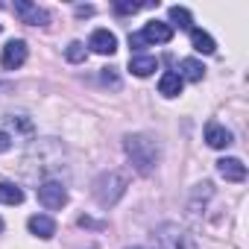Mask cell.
<instances>
[{
    "mask_svg": "<svg viewBox=\"0 0 249 249\" xmlns=\"http://www.w3.org/2000/svg\"><path fill=\"white\" fill-rule=\"evenodd\" d=\"M129 71L135 76H150V73L159 71V59L156 56H132L129 59Z\"/></svg>",
    "mask_w": 249,
    "mask_h": 249,
    "instance_id": "4fadbf2b",
    "label": "cell"
},
{
    "mask_svg": "<svg viewBox=\"0 0 249 249\" xmlns=\"http://www.w3.org/2000/svg\"><path fill=\"white\" fill-rule=\"evenodd\" d=\"M191 44H194V50H196V53H205V56H211V53L217 50L214 38H211L205 30H191Z\"/></svg>",
    "mask_w": 249,
    "mask_h": 249,
    "instance_id": "9a60e30c",
    "label": "cell"
},
{
    "mask_svg": "<svg viewBox=\"0 0 249 249\" xmlns=\"http://www.w3.org/2000/svg\"><path fill=\"white\" fill-rule=\"evenodd\" d=\"M123 150H126L132 167H135L141 176H150V173L159 167V144H156L150 135H141V132L126 135V138H123Z\"/></svg>",
    "mask_w": 249,
    "mask_h": 249,
    "instance_id": "6da1fadb",
    "label": "cell"
},
{
    "mask_svg": "<svg viewBox=\"0 0 249 249\" xmlns=\"http://www.w3.org/2000/svg\"><path fill=\"white\" fill-rule=\"evenodd\" d=\"M179 76H182V82H185V79H188V82H202L205 68H202V62H196V59H182V62H179Z\"/></svg>",
    "mask_w": 249,
    "mask_h": 249,
    "instance_id": "5bb4252c",
    "label": "cell"
},
{
    "mask_svg": "<svg viewBox=\"0 0 249 249\" xmlns=\"http://www.w3.org/2000/svg\"><path fill=\"white\" fill-rule=\"evenodd\" d=\"M170 21H173V24H179L182 30H194V27H191V21H194V18H191V12H188L185 6H170Z\"/></svg>",
    "mask_w": 249,
    "mask_h": 249,
    "instance_id": "e0dca14e",
    "label": "cell"
},
{
    "mask_svg": "<svg viewBox=\"0 0 249 249\" xmlns=\"http://www.w3.org/2000/svg\"><path fill=\"white\" fill-rule=\"evenodd\" d=\"M129 249H144V246H129Z\"/></svg>",
    "mask_w": 249,
    "mask_h": 249,
    "instance_id": "cb8c5ba5",
    "label": "cell"
},
{
    "mask_svg": "<svg viewBox=\"0 0 249 249\" xmlns=\"http://www.w3.org/2000/svg\"><path fill=\"white\" fill-rule=\"evenodd\" d=\"M205 141H208V147H214V150H226V147L231 144V132H229L226 126H220L217 120H208V123H205Z\"/></svg>",
    "mask_w": 249,
    "mask_h": 249,
    "instance_id": "9c48e42d",
    "label": "cell"
},
{
    "mask_svg": "<svg viewBox=\"0 0 249 249\" xmlns=\"http://www.w3.org/2000/svg\"><path fill=\"white\" fill-rule=\"evenodd\" d=\"M147 6H153V3H114V12H120V15H135V12H141Z\"/></svg>",
    "mask_w": 249,
    "mask_h": 249,
    "instance_id": "d6986e66",
    "label": "cell"
},
{
    "mask_svg": "<svg viewBox=\"0 0 249 249\" xmlns=\"http://www.w3.org/2000/svg\"><path fill=\"white\" fill-rule=\"evenodd\" d=\"M103 82H106V85H111V88H120V79H117L114 68H103Z\"/></svg>",
    "mask_w": 249,
    "mask_h": 249,
    "instance_id": "ffe728a7",
    "label": "cell"
},
{
    "mask_svg": "<svg viewBox=\"0 0 249 249\" xmlns=\"http://www.w3.org/2000/svg\"><path fill=\"white\" fill-rule=\"evenodd\" d=\"M27 226H30V231H33L36 237H41V240H50V237L56 234V220L47 217V214H33V217L27 220Z\"/></svg>",
    "mask_w": 249,
    "mask_h": 249,
    "instance_id": "8fae6325",
    "label": "cell"
},
{
    "mask_svg": "<svg viewBox=\"0 0 249 249\" xmlns=\"http://www.w3.org/2000/svg\"><path fill=\"white\" fill-rule=\"evenodd\" d=\"M129 47H132V50H141V47H144V38H141V33H132V36H129Z\"/></svg>",
    "mask_w": 249,
    "mask_h": 249,
    "instance_id": "7402d4cb",
    "label": "cell"
},
{
    "mask_svg": "<svg viewBox=\"0 0 249 249\" xmlns=\"http://www.w3.org/2000/svg\"><path fill=\"white\" fill-rule=\"evenodd\" d=\"M0 202L3 205H21L24 202V191L12 182H0Z\"/></svg>",
    "mask_w": 249,
    "mask_h": 249,
    "instance_id": "2e32d148",
    "label": "cell"
},
{
    "mask_svg": "<svg viewBox=\"0 0 249 249\" xmlns=\"http://www.w3.org/2000/svg\"><path fill=\"white\" fill-rule=\"evenodd\" d=\"M0 231H3V220H0Z\"/></svg>",
    "mask_w": 249,
    "mask_h": 249,
    "instance_id": "d4e9b609",
    "label": "cell"
},
{
    "mask_svg": "<svg viewBox=\"0 0 249 249\" xmlns=\"http://www.w3.org/2000/svg\"><path fill=\"white\" fill-rule=\"evenodd\" d=\"M88 47H91L94 53H100V56H111V53L117 50V38H114V33H108V30H94L91 38H88Z\"/></svg>",
    "mask_w": 249,
    "mask_h": 249,
    "instance_id": "ba28073f",
    "label": "cell"
},
{
    "mask_svg": "<svg viewBox=\"0 0 249 249\" xmlns=\"http://www.w3.org/2000/svg\"><path fill=\"white\" fill-rule=\"evenodd\" d=\"M9 150H12V135L0 132V153H9Z\"/></svg>",
    "mask_w": 249,
    "mask_h": 249,
    "instance_id": "44dd1931",
    "label": "cell"
},
{
    "mask_svg": "<svg viewBox=\"0 0 249 249\" xmlns=\"http://www.w3.org/2000/svg\"><path fill=\"white\" fill-rule=\"evenodd\" d=\"M159 94H161V97H179V94H182V76H179L176 71L161 73V79H159Z\"/></svg>",
    "mask_w": 249,
    "mask_h": 249,
    "instance_id": "7c38bea8",
    "label": "cell"
},
{
    "mask_svg": "<svg viewBox=\"0 0 249 249\" xmlns=\"http://www.w3.org/2000/svg\"><path fill=\"white\" fill-rule=\"evenodd\" d=\"M0 30H3V24H0Z\"/></svg>",
    "mask_w": 249,
    "mask_h": 249,
    "instance_id": "484cf974",
    "label": "cell"
},
{
    "mask_svg": "<svg viewBox=\"0 0 249 249\" xmlns=\"http://www.w3.org/2000/svg\"><path fill=\"white\" fill-rule=\"evenodd\" d=\"M217 173L226 182H243L246 179V164L240 159H220L217 161Z\"/></svg>",
    "mask_w": 249,
    "mask_h": 249,
    "instance_id": "30bf717a",
    "label": "cell"
},
{
    "mask_svg": "<svg viewBox=\"0 0 249 249\" xmlns=\"http://www.w3.org/2000/svg\"><path fill=\"white\" fill-rule=\"evenodd\" d=\"M15 15L21 18V24H30V27H44L50 21V15L44 9H38L36 3H27V0H15Z\"/></svg>",
    "mask_w": 249,
    "mask_h": 249,
    "instance_id": "8992f818",
    "label": "cell"
},
{
    "mask_svg": "<svg viewBox=\"0 0 249 249\" xmlns=\"http://www.w3.org/2000/svg\"><path fill=\"white\" fill-rule=\"evenodd\" d=\"M91 12H94L91 6H76V15H91Z\"/></svg>",
    "mask_w": 249,
    "mask_h": 249,
    "instance_id": "603a6c76",
    "label": "cell"
},
{
    "mask_svg": "<svg viewBox=\"0 0 249 249\" xmlns=\"http://www.w3.org/2000/svg\"><path fill=\"white\" fill-rule=\"evenodd\" d=\"M38 202H41L44 208H50V211H59V208L68 202L65 185H62V182H53V179L41 182V185H38Z\"/></svg>",
    "mask_w": 249,
    "mask_h": 249,
    "instance_id": "277c9868",
    "label": "cell"
},
{
    "mask_svg": "<svg viewBox=\"0 0 249 249\" xmlns=\"http://www.w3.org/2000/svg\"><path fill=\"white\" fill-rule=\"evenodd\" d=\"M65 56H68V62H73V65H79V62H85V44L82 41H71L68 44V50H65Z\"/></svg>",
    "mask_w": 249,
    "mask_h": 249,
    "instance_id": "ac0fdd59",
    "label": "cell"
},
{
    "mask_svg": "<svg viewBox=\"0 0 249 249\" xmlns=\"http://www.w3.org/2000/svg\"><path fill=\"white\" fill-rule=\"evenodd\" d=\"M129 188V179L126 173H120V170H106L94 179V199L103 205V208H111L120 202V196L126 194Z\"/></svg>",
    "mask_w": 249,
    "mask_h": 249,
    "instance_id": "7a4b0ae2",
    "label": "cell"
},
{
    "mask_svg": "<svg viewBox=\"0 0 249 249\" xmlns=\"http://www.w3.org/2000/svg\"><path fill=\"white\" fill-rule=\"evenodd\" d=\"M156 249H196V243L176 223H164L156 229Z\"/></svg>",
    "mask_w": 249,
    "mask_h": 249,
    "instance_id": "3957f363",
    "label": "cell"
},
{
    "mask_svg": "<svg viewBox=\"0 0 249 249\" xmlns=\"http://www.w3.org/2000/svg\"><path fill=\"white\" fill-rule=\"evenodd\" d=\"M141 38H144V44H167V41H173V27L164 21H150L141 30Z\"/></svg>",
    "mask_w": 249,
    "mask_h": 249,
    "instance_id": "52a82bcc",
    "label": "cell"
},
{
    "mask_svg": "<svg viewBox=\"0 0 249 249\" xmlns=\"http://www.w3.org/2000/svg\"><path fill=\"white\" fill-rule=\"evenodd\" d=\"M24 62H27V41H21V38L6 41L3 53H0V65H3L6 71H18Z\"/></svg>",
    "mask_w": 249,
    "mask_h": 249,
    "instance_id": "5b68a950",
    "label": "cell"
}]
</instances>
